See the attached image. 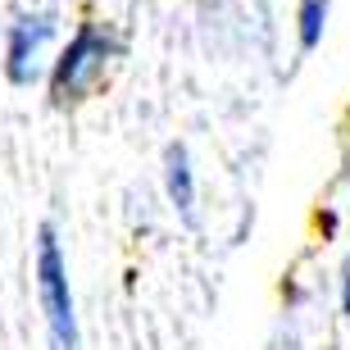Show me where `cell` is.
<instances>
[{"label": "cell", "mask_w": 350, "mask_h": 350, "mask_svg": "<svg viewBox=\"0 0 350 350\" xmlns=\"http://www.w3.org/2000/svg\"><path fill=\"white\" fill-rule=\"evenodd\" d=\"M123 55V37L109 23H82L59 59L51 64V105H78L105 82L109 64Z\"/></svg>", "instance_id": "obj_1"}, {"label": "cell", "mask_w": 350, "mask_h": 350, "mask_svg": "<svg viewBox=\"0 0 350 350\" xmlns=\"http://www.w3.org/2000/svg\"><path fill=\"white\" fill-rule=\"evenodd\" d=\"M32 278H37V300L46 314V332H51L55 350H78V305H73V286H68V260L59 246L55 223L37 228V260H32Z\"/></svg>", "instance_id": "obj_2"}, {"label": "cell", "mask_w": 350, "mask_h": 350, "mask_svg": "<svg viewBox=\"0 0 350 350\" xmlns=\"http://www.w3.org/2000/svg\"><path fill=\"white\" fill-rule=\"evenodd\" d=\"M55 37V14H18L5 32V78L14 87H32V78L41 73L46 46Z\"/></svg>", "instance_id": "obj_3"}, {"label": "cell", "mask_w": 350, "mask_h": 350, "mask_svg": "<svg viewBox=\"0 0 350 350\" xmlns=\"http://www.w3.org/2000/svg\"><path fill=\"white\" fill-rule=\"evenodd\" d=\"M164 187H169V200L187 223H196V173H191V155L182 146L164 150Z\"/></svg>", "instance_id": "obj_4"}, {"label": "cell", "mask_w": 350, "mask_h": 350, "mask_svg": "<svg viewBox=\"0 0 350 350\" xmlns=\"http://www.w3.org/2000/svg\"><path fill=\"white\" fill-rule=\"evenodd\" d=\"M323 27H327V0H300V10H296L300 51H314V46L323 41Z\"/></svg>", "instance_id": "obj_5"}, {"label": "cell", "mask_w": 350, "mask_h": 350, "mask_svg": "<svg viewBox=\"0 0 350 350\" xmlns=\"http://www.w3.org/2000/svg\"><path fill=\"white\" fill-rule=\"evenodd\" d=\"M341 314L350 319V264L341 269Z\"/></svg>", "instance_id": "obj_6"}]
</instances>
